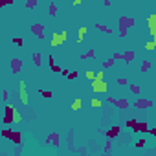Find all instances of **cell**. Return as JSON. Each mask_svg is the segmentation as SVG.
<instances>
[{
	"label": "cell",
	"instance_id": "cell-39",
	"mask_svg": "<svg viewBox=\"0 0 156 156\" xmlns=\"http://www.w3.org/2000/svg\"><path fill=\"white\" fill-rule=\"evenodd\" d=\"M51 72H55V74H61V66L54 64V66H51Z\"/></svg>",
	"mask_w": 156,
	"mask_h": 156
},
{
	"label": "cell",
	"instance_id": "cell-7",
	"mask_svg": "<svg viewBox=\"0 0 156 156\" xmlns=\"http://www.w3.org/2000/svg\"><path fill=\"white\" fill-rule=\"evenodd\" d=\"M46 145L59 147V145H61V136H59L57 132H51V134H48V138H46Z\"/></svg>",
	"mask_w": 156,
	"mask_h": 156
},
{
	"label": "cell",
	"instance_id": "cell-20",
	"mask_svg": "<svg viewBox=\"0 0 156 156\" xmlns=\"http://www.w3.org/2000/svg\"><path fill=\"white\" fill-rule=\"evenodd\" d=\"M48 15H51V17H57V6H55L54 2H50V4H48Z\"/></svg>",
	"mask_w": 156,
	"mask_h": 156
},
{
	"label": "cell",
	"instance_id": "cell-33",
	"mask_svg": "<svg viewBox=\"0 0 156 156\" xmlns=\"http://www.w3.org/2000/svg\"><path fill=\"white\" fill-rule=\"evenodd\" d=\"M110 151H112V141L107 140V141H105V152H110Z\"/></svg>",
	"mask_w": 156,
	"mask_h": 156
},
{
	"label": "cell",
	"instance_id": "cell-40",
	"mask_svg": "<svg viewBox=\"0 0 156 156\" xmlns=\"http://www.w3.org/2000/svg\"><path fill=\"white\" fill-rule=\"evenodd\" d=\"M107 103H110V105L114 107V103H116V97H112V95H109V97H107Z\"/></svg>",
	"mask_w": 156,
	"mask_h": 156
},
{
	"label": "cell",
	"instance_id": "cell-32",
	"mask_svg": "<svg viewBox=\"0 0 156 156\" xmlns=\"http://www.w3.org/2000/svg\"><path fill=\"white\" fill-rule=\"evenodd\" d=\"M11 4H13V0H0V9L6 6H11Z\"/></svg>",
	"mask_w": 156,
	"mask_h": 156
},
{
	"label": "cell",
	"instance_id": "cell-31",
	"mask_svg": "<svg viewBox=\"0 0 156 156\" xmlns=\"http://www.w3.org/2000/svg\"><path fill=\"white\" fill-rule=\"evenodd\" d=\"M13 42H15L19 48H22V46H24V39H22V37H15V39H13Z\"/></svg>",
	"mask_w": 156,
	"mask_h": 156
},
{
	"label": "cell",
	"instance_id": "cell-8",
	"mask_svg": "<svg viewBox=\"0 0 156 156\" xmlns=\"http://www.w3.org/2000/svg\"><path fill=\"white\" fill-rule=\"evenodd\" d=\"M31 33L35 35V37H39V39H44V26L40 24V22H35V24H31Z\"/></svg>",
	"mask_w": 156,
	"mask_h": 156
},
{
	"label": "cell",
	"instance_id": "cell-19",
	"mask_svg": "<svg viewBox=\"0 0 156 156\" xmlns=\"http://www.w3.org/2000/svg\"><path fill=\"white\" fill-rule=\"evenodd\" d=\"M11 134H13L11 127H6V129H2V130H0V136H2V138H6V140H9V138H11Z\"/></svg>",
	"mask_w": 156,
	"mask_h": 156
},
{
	"label": "cell",
	"instance_id": "cell-1",
	"mask_svg": "<svg viewBox=\"0 0 156 156\" xmlns=\"http://www.w3.org/2000/svg\"><path fill=\"white\" fill-rule=\"evenodd\" d=\"M15 116H17V110H15L11 105H6V107H4V120H2L4 125L9 127L11 123H15Z\"/></svg>",
	"mask_w": 156,
	"mask_h": 156
},
{
	"label": "cell",
	"instance_id": "cell-30",
	"mask_svg": "<svg viewBox=\"0 0 156 156\" xmlns=\"http://www.w3.org/2000/svg\"><path fill=\"white\" fill-rule=\"evenodd\" d=\"M40 95H42L44 99H50L51 95H54V92H50V90H40Z\"/></svg>",
	"mask_w": 156,
	"mask_h": 156
},
{
	"label": "cell",
	"instance_id": "cell-43",
	"mask_svg": "<svg viewBox=\"0 0 156 156\" xmlns=\"http://www.w3.org/2000/svg\"><path fill=\"white\" fill-rule=\"evenodd\" d=\"M8 97H9V92H8V90H4V92H2V99H4V101H8Z\"/></svg>",
	"mask_w": 156,
	"mask_h": 156
},
{
	"label": "cell",
	"instance_id": "cell-42",
	"mask_svg": "<svg viewBox=\"0 0 156 156\" xmlns=\"http://www.w3.org/2000/svg\"><path fill=\"white\" fill-rule=\"evenodd\" d=\"M48 63H50V68L55 64V63H54V55H48Z\"/></svg>",
	"mask_w": 156,
	"mask_h": 156
},
{
	"label": "cell",
	"instance_id": "cell-12",
	"mask_svg": "<svg viewBox=\"0 0 156 156\" xmlns=\"http://www.w3.org/2000/svg\"><path fill=\"white\" fill-rule=\"evenodd\" d=\"M134 57H136V51H132V50H127V51H123L121 54V59L129 64V63H132L134 61Z\"/></svg>",
	"mask_w": 156,
	"mask_h": 156
},
{
	"label": "cell",
	"instance_id": "cell-17",
	"mask_svg": "<svg viewBox=\"0 0 156 156\" xmlns=\"http://www.w3.org/2000/svg\"><path fill=\"white\" fill-rule=\"evenodd\" d=\"M33 64H35L37 68H40V64H42V55H40V51H33Z\"/></svg>",
	"mask_w": 156,
	"mask_h": 156
},
{
	"label": "cell",
	"instance_id": "cell-13",
	"mask_svg": "<svg viewBox=\"0 0 156 156\" xmlns=\"http://www.w3.org/2000/svg\"><path fill=\"white\" fill-rule=\"evenodd\" d=\"M20 101H22V105H28V92H26V83L20 81Z\"/></svg>",
	"mask_w": 156,
	"mask_h": 156
},
{
	"label": "cell",
	"instance_id": "cell-34",
	"mask_svg": "<svg viewBox=\"0 0 156 156\" xmlns=\"http://www.w3.org/2000/svg\"><path fill=\"white\" fill-rule=\"evenodd\" d=\"M86 31H88V28H86V26H81V28H79V39H83V35H85Z\"/></svg>",
	"mask_w": 156,
	"mask_h": 156
},
{
	"label": "cell",
	"instance_id": "cell-23",
	"mask_svg": "<svg viewBox=\"0 0 156 156\" xmlns=\"http://www.w3.org/2000/svg\"><path fill=\"white\" fill-rule=\"evenodd\" d=\"M154 48H156L154 39H151V40H147V42H145V50H147V51H154Z\"/></svg>",
	"mask_w": 156,
	"mask_h": 156
},
{
	"label": "cell",
	"instance_id": "cell-25",
	"mask_svg": "<svg viewBox=\"0 0 156 156\" xmlns=\"http://www.w3.org/2000/svg\"><path fill=\"white\" fill-rule=\"evenodd\" d=\"M95 57V50H88L86 54H81V59H94Z\"/></svg>",
	"mask_w": 156,
	"mask_h": 156
},
{
	"label": "cell",
	"instance_id": "cell-14",
	"mask_svg": "<svg viewBox=\"0 0 156 156\" xmlns=\"http://www.w3.org/2000/svg\"><path fill=\"white\" fill-rule=\"evenodd\" d=\"M154 20H156V15H151V17L147 19V22H149V33H151V37H154V35H156V28H154Z\"/></svg>",
	"mask_w": 156,
	"mask_h": 156
},
{
	"label": "cell",
	"instance_id": "cell-36",
	"mask_svg": "<svg viewBox=\"0 0 156 156\" xmlns=\"http://www.w3.org/2000/svg\"><path fill=\"white\" fill-rule=\"evenodd\" d=\"M77 75H79V72H68V79H77Z\"/></svg>",
	"mask_w": 156,
	"mask_h": 156
},
{
	"label": "cell",
	"instance_id": "cell-10",
	"mask_svg": "<svg viewBox=\"0 0 156 156\" xmlns=\"http://www.w3.org/2000/svg\"><path fill=\"white\" fill-rule=\"evenodd\" d=\"M114 107H116V109H120V110H127V109L130 107V103H129V99H127V97H121V99H116Z\"/></svg>",
	"mask_w": 156,
	"mask_h": 156
},
{
	"label": "cell",
	"instance_id": "cell-3",
	"mask_svg": "<svg viewBox=\"0 0 156 156\" xmlns=\"http://www.w3.org/2000/svg\"><path fill=\"white\" fill-rule=\"evenodd\" d=\"M154 103L151 99H145V97H138L136 103H134V109L136 110H147V109H152Z\"/></svg>",
	"mask_w": 156,
	"mask_h": 156
},
{
	"label": "cell",
	"instance_id": "cell-18",
	"mask_svg": "<svg viewBox=\"0 0 156 156\" xmlns=\"http://www.w3.org/2000/svg\"><path fill=\"white\" fill-rule=\"evenodd\" d=\"M81 107H83L81 97H75V99H74V103H72V110H74V112H79V110H81Z\"/></svg>",
	"mask_w": 156,
	"mask_h": 156
},
{
	"label": "cell",
	"instance_id": "cell-44",
	"mask_svg": "<svg viewBox=\"0 0 156 156\" xmlns=\"http://www.w3.org/2000/svg\"><path fill=\"white\" fill-rule=\"evenodd\" d=\"M112 59H114V61H116V59H121V54H120V51H116V54L112 55Z\"/></svg>",
	"mask_w": 156,
	"mask_h": 156
},
{
	"label": "cell",
	"instance_id": "cell-37",
	"mask_svg": "<svg viewBox=\"0 0 156 156\" xmlns=\"http://www.w3.org/2000/svg\"><path fill=\"white\" fill-rule=\"evenodd\" d=\"M103 77H105V72H97L95 74V81H103Z\"/></svg>",
	"mask_w": 156,
	"mask_h": 156
},
{
	"label": "cell",
	"instance_id": "cell-16",
	"mask_svg": "<svg viewBox=\"0 0 156 156\" xmlns=\"http://www.w3.org/2000/svg\"><path fill=\"white\" fill-rule=\"evenodd\" d=\"M15 145H20L22 143V134L20 132H17V130H13V134H11V138H9Z\"/></svg>",
	"mask_w": 156,
	"mask_h": 156
},
{
	"label": "cell",
	"instance_id": "cell-5",
	"mask_svg": "<svg viewBox=\"0 0 156 156\" xmlns=\"http://www.w3.org/2000/svg\"><path fill=\"white\" fill-rule=\"evenodd\" d=\"M92 90L95 92V94H105L109 88H107V83L105 81H92Z\"/></svg>",
	"mask_w": 156,
	"mask_h": 156
},
{
	"label": "cell",
	"instance_id": "cell-35",
	"mask_svg": "<svg viewBox=\"0 0 156 156\" xmlns=\"http://www.w3.org/2000/svg\"><path fill=\"white\" fill-rule=\"evenodd\" d=\"M86 79H90V81H94V79H95V72H92V70H88V72H86Z\"/></svg>",
	"mask_w": 156,
	"mask_h": 156
},
{
	"label": "cell",
	"instance_id": "cell-46",
	"mask_svg": "<svg viewBox=\"0 0 156 156\" xmlns=\"http://www.w3.org/2000/svg\"><path fill=\"white\" fill-rule=\"evenodd\" d=\"M112 156H116V154H112Z\"/></svg>",
	"mask_w": 156,
	"mask_h": 156
},
{
	"label": "cell",
	"instance_id": "cell-41",
	"mask_svg": "<svg viewBox=\"0 0 156 156\" xmlns=\"http://www.w3.org/2000/svg\"><path fill=\"white\" fill-rule=\"evenodd\" d=\"M118 85H120V86H125V85H127V79L120 77V79H118Z\"/></svg>",
	"mask_w": 156,
	"mask_h": 156
},
{
	"label": "cell",
	"instance_id": "cell-24",
	"mask_svg": "<svg viewBox=\"0 0 156 156\" xmlns=\"http://www.w3.org/2000/svg\"><path fill=\"white\" fill-rule=\"evenodd\" d=\"M145 145H147V140H145L143 136H141V138H138V140L134 141V147H138V149H141V147H145Z\"/></svg>",
	"mask_w": 156,
	"mask_h": 156
},
{
	"label": "cell",
	"instance_id": "cell-28",
	"mask_svg": "<svg viewBox=\"0 0 156 156\" xmlns=\"http://www.w3.org/2000/svg\"><path fill=\"white\" fill-rule=\"evenodd\" d=\"M138 123V120L136 118H130V120H127L125 121V127H129V129H134V125Z\"/></svg>",
	"mask_w": 156,
	"mask_h": 156
},
{
	"label": "cell",
	"instance_id": "cell-27",
	"mask_svg": "<svg viewBox=\"0 0 156 156\" xmlns=\"http://www.w3.org/2000/svg\"><path fill=\"white\" fill-rule=\"evenodd\" d=\"M129 90H130L132 94H136V95H140V94H141V88H140L138 85H130V86H129Z\"/></svg>",
	"mask_w": 156,
	"mask_h": 156
},
{
	"label": "cell",
	"instance_id": "cell-11",
	"mask_svg": "<svg viewBox=\"0 0 156 156\" xmlns=\"http://www.w3.org/2000/svg\"><path fill=\"white\" fill-rule=\"evenodd\" d=\"M149 130V123L147 121H138L136 125H134V129H132V132H147Z\"/></svg>",
	"mask_w": 156,
	"mask_h": 156
},
{
	"label": "cell",
	"instance_id": "cell-22",
	"mask_svg": "<svg viewBox=\"0 0 156 156\" xmlns=\"http://www.w3.org/2000/svg\"><path fill=\"white\" fill-rule=\"evenodd\" d=\"M90 105H92V109H99V107L103 105V101H101L99 97H92V101H90Z\"/></svg>",
	"mask_w": 156,
	"mask_h": 156
},
{
	"label": "cell",
	"instance_id": "cell-26",
	"mask_svg": "<svg viewBox=\"0 0 156 156\" xmlns=\"http://www.w3.org/2000/svg\"><path fill=\"white\" fill-rule=\"evenodd\" d=\"M151 61H143V64H141V74H145V72H149L151 70Z\"/></svg>",
	"mask_w": 156,
	"mask_h": 156
},
{
	"label": "cell",
	"instance_id": "cell-6",
	"mask_svg": "<svg viewBox=\"0 0 156 156\" xmlns=\"http://www.w3.org/2000/svg\"><path fill=\"white\" fill-rule=\"evenodd\" d=\"M22 66H24V63H22V59H19V57H15V59H11V61H9L11 74H20Z\"/></svg>",
	"mask_w": 156,
	"mask_h": 156
},
{
	"label": "cell",
	"instance_id": "cell-9",
	"mask_svg": "<svg viewBox=\"0 0 156 156\" xmlns=\"http://www.w3.org/2000/svg\"><path fill=\"white\" fill-rule=\"evenodd\" d=\"M120 132H121V127L120 125H114V127H110L109 130H107V140H116L118 136H120Z\"/></svg>",
	"mask_w": 156,
	"mask_h": 156
},
{
	"label": "cell",
	"instance_id": "cell-15",
	"mask_svg": "<svg viewBox=\"0 0 156 156\" xmlns=\"http://www.w3.org/2000/svg\"><path fill=\"white\" fill-rule=\"evenodd\" d=\"M94 26H95V29H99V31H103V33H107V35H112V29H110L109 26H105V24H101V22H95Z\"/></svg>",
	"mask_w": 156,
	"mask_h": 156
},
{
	"label": "cell",
	"instance_id": "cell-21",
	"mask_svg": "<svg viewBox=\"0 0 156 156\" xmlns=\"http://www.w3.org/2000/svg\"><path fill=\"white\" fill-rule=\"evenodd\" d=\"M37 6H39V0H28V2L24 4V8H26V9H35Z\"/></svg>",
	"mask_w": 156,
	"mask_h": 156
},
{
	"label": "cell",
	"instance_id": "cell-29",
	"mask_svg": "<svg viewBox=\"0 0 156 156\" xmlns=\"http://www.w3.org/2000/svg\"><path fill=\"white\" fill-rule=\"evenodd\" d=\"M114 59H107V61H103V68H110V66H114Z\"/></svg>",
	"mask_w": 156,
	"mask_h": 156
},
{
	"label": "cell",
	"instance_id": "cell-47",
	"mask_svg": "<svg viewBox=\"0 0 156 156\" xmlns=\"http://www.w3.org/2000/svg\"><path fill=\"white\" fill-rule=\"evenodd\" d=\"M125 156H127V154H125Z\"/></svg>",
	"mask_w": 156,
	"mask_h": 156
},
{
	"label": "cell",
	"instance_id": "cell-2",
	"mask_svg": "<svg viewBox=\"0 0 156 156\" xmlns=\"http://www.w3.org/2000/svg\"><path fill=\"white\" fill-rule=\"evenodd\" d=\"M118 24H120V31H127L129 28H132V26L136 24V20H134L132 17H127V15H121V17L118 19Z\"/></svg>",
	"mask_w": 156,
	"mask_h": 156
},
{
	"label": "cell",
	"instance_id": "cell-45",
	"mask_svg": "<svg viewBox=\"0 0 156 156\" xmlns=\"http://www.w3.org/2000/svg\"><path fill=\"white\" fill-rule=\"evenodd\" d=\"M0 35H2V31H0Z\"/></svg>",
	"mask_w": 156,
	"mask_h": 156
},
{
	"label": "cell",
	"instance_id": "cell-38",
	"mask_svg": "<svg viewBox=\"0 0 156 156\" xmlns=\"http://www.w3.org/2000/svg\"><path fill=\"white\" fill-rule=\"evenodd\" d=\"M147 132H149V136H152V138H154V136H156V127H149V130H147Z\"/></svg>",
	"mask_w": 156,
	"mask_h": 156
},
{
	"label": "cell",
	"instance_id": "cell-4",
	"mask_svg": "<svg viewBox=\"0 0 156 156\" xmlns=\"http://www.w3.org/2000/svg\"><path fill=\"white\" fill-rule=\"evenodd\" d=\"M68 39V31H63V33H54V37H51V40H50V44L51 46H59V44H63L64 40Z\"/></svg>",
	"mask_w": 156,
	"mask_h": 156
}]
</instances>
